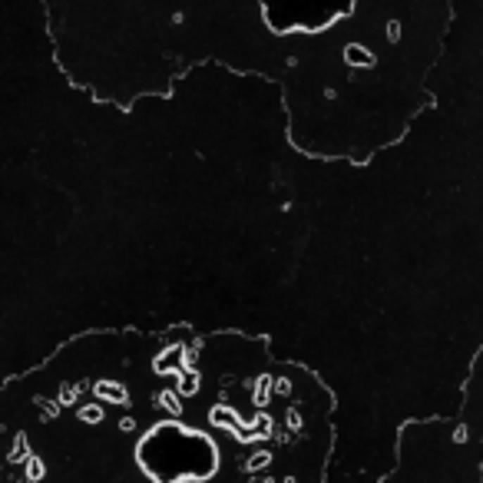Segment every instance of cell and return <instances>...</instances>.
Returning <instances> with one entry per match:
<instances>
[{
  "label": "cell",
  "mask_w": 483,
  "mask_h": 483,
  "mask_svg": "<svg viewBox=\"0 0 483 483\" xmlns=\"http://www.w3.org/2000/svg\"><path fill=\"white\" fill-rule=\"evenodd\" d=\"M328 447V391L235 331H99L0 391V483H321Z\"/></svg>",
  "instance_id": "6da1fadb"
}]
</instances>
